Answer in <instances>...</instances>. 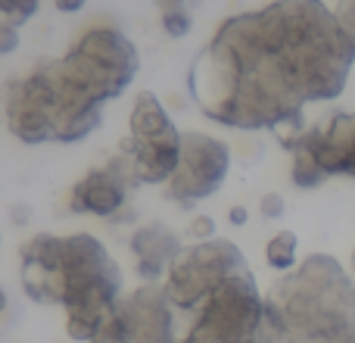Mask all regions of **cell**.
I'll list each match as a JSON object with an SVG mask.
<instances>
[{
    "mask_svg": "<svg viewBox=\"0 0 355 343\" xmlns=\"http://www.w3.org/2000/svg\"><path fill=\"white\" fill-rule=\"evenodd\" d=\"M352 62L355 44L324 0H275L215 31L190 69V94L221 125L275 128L340 97Z\"/></svg>",
    "mask_w": 355,
    "mask_h": 343,
    "instance_id": "cell-1",
    "label": "cell"
},
{
    "mask_svg": "<svg viewBox=\"0 0 355 343\" xmlns=\"http://www.w3.org/2000/svg\"><path fill=\"white\" fill-rule=\"evenodd\" d=\"M141 60L119 28H91L66 56L12 81L6 125L22 144L85 141L103 122V103L125 94Z\"/></svg>",
    "mask_w": 355,
    "mask_h": 343,
    "instance_id": "cell-2",
    "label": "cell"
},
{
    "mask_svg": "<svg viewBox=\"0 0 355 343\" xmlns=\"http://www.w3.org/2000/svg\"><path fill=\"white\" fill-rule=\"evenodd\" d=\"M355 337V284L334 256L315 253L265 300V343Z\"/></svg>",
    "mask_w": 355,
    "mask_h": 343,
    "instance_id": "cell-3",
    "label": "cell"
},
{
    "mask_svg": "<svg viewBox=\"0 0 355 343\" xmlns=\"http://www.w3.org/2000/svg\"><path fill=\"white\" fill-rule=\"evenodd\" d=\"M122 269L94 234L62 237L60 303L66 306V331L72 340L91 343L103 319L119 306Z\"/></svg>",
    "mask_w": 355,
    "mask_h": 343,
    "instance_id": "cell-4",
    "label": "cell"
},
{
    "mask_svg": "<svg viewBox=\"0 0 355 343\" xmlns=\"http://www.w3.org/2000/svg\"><path fill=\"white\" fill-rule=\"evenodd\" d=\"M181 343H265V300L252 271L227 278Z\"/></svg>",
    "mask_w": 355,
    "mask_h": 343,
    "instance_id": "cell-5",
    "label": "cell"
},
{
    "mask_svg": "<svg viewBox=\"0 0 355 343\" xmlns=\"http://www.w3.org/2000/svg\"><path fill=\"white\" fill-rule=\"evenodd\" d=\"M131 135L125 141V160L131 162L135 184H162L172 181L181 162L184 131H178L172 116L153 91H141L131 110Z\"/></svg>",
    "mask_w": 355,
    "mask_h": 343,
    "instance_id": "cell-6",
    "label": "cell"
},
{
    "mask_svg": "<svg viewBox=\"0 0 355 343\" xmlns=\"http://www.w3.org/2000/svg\"><path fill=\"white\" fill-rule=\"evenodd\" d=\"M293 153L296 187L312 190L331 175L355 178V112H334L324 125L309 128L287 141Z\"/></svg>",
    "mask_w": 355,
    "mask_h": 343,
    "instance_id": "cell-7",
    "label": "cell"
},
{
    "mask_svg": "<svg viewBox=\"0 0 355 343\" xmlns=\"http://www.w3.org/2000/svg\"><path fill=\"white\" fill-rule=\"evenodd\" d=\"M240 271H250V265L237 250V244L215 237L184 250L162 287L175 309H202L209 296Z\"/></svg>",
    "mask_w": 355,
    "mask_h": 343,
    "instance_id": "cell-8",
    "label": "cell"
},
{
    "mask_svg": "<svg viewBox=\"0 0 355 343\" xmlns=\"http://www.w3.org/2000/svg\"><path fill=\"white\" fill-rule=\"evenodd\" d=\"M231 172V147L221 137H212L206 131H184L181 162L168 181V196L184 206L196 200H206L225 184Z\"/></svg>",
    "mask_w": 355,
    "mask_h": 343,
    "instance_id": "cell-9",
    "label": "cell"
},
{
    "mask_svg": "<svg viewBox=\"0 0 355 343\" xmlns=\"http://www.w3.org/2000/svg\"><path fill=\"white\" fill-rule=\"evenodd\" d=\"M166 287L144 284L131 296L119 300V319L125 325L128 343H175V319Z\"/></svg>",
    "mask_w": 355,
    "mask_h": 343,
    "instance_id": "cell-10",
    "label": "cell"
},
{
    "mask_svg": "<svg viewBox=\"0 0 355 343\" xmlns=\"http://www.w3.org/2000/svg\"><path fill=\"white\" fill-rule=\"evenodd\" d=\"M135 184L131 162L125 156H116L110 166L94 169L72 187L69 209L72 212H91L97 219H116L119 209L128 200V187Z\"/></svg>",
    "mask_w": 355,
    "mask_h": 343,
    "instance_id": "cell-11",
    "label": "cell"
},
{
    "mask_svg": "<svg viewBox=\"0 0 355 343\" xmlns=\"http://www.w3.org/2000/svg\"><path fill=\"white\" fill-rule=\"evenodd\" d=\"M131 253L137 259V275L144 281L156 284L166 271H172V265L181 259V237L166 228L162 221H150V225H141L135 234H131Z\"/></svg>",
    "mask_w": 355,
    "mask_h": 343,
    "instance_id": "cell-12",
    "label": "cell"
},
{
    "mask_svg": "<svg viewBox=\"0 0 355 343\" xmlns=\"http://www.w3.org/2000/svg\"><path fill=\"white\" fill-rule=\"evenodd\" d=\"M296 250H300V237L293 231H277L265 246V259H268L271 269L290 271L296 265Z\"/></svg>",
    "mask_w": 355,
    "mask_h": 343,
    "instance_id": "cell-13",
    "label": "cell"
},
{
    "mask_svg": "<svg viewBox=\"0 0 355 343\" xmlns=\"http://www.w3.org/2000/svg\"><path fill=\"white\" fill-rule=\"evenodd\" d=\"M37 6H41V0H0V12H3V19L12 25L28 22Z\"/></svg>",
    "mask_w": 355,
    "mask_h": 343,
    "instance_id": "cell-14",
    "label": "cell"
},
{
    "mask_svg": "<svg viewBox=\"0 0 355 343\" xmlns=\"http://www.w3.org/2000/svg\"><path fill=\"white\" fill-rule=\"evenodd\" d=\"M91 343H128L125 325H122V319H119V306L103 319V325H100V331L94 334Z\"/></svg>",
    "mask_w": 355,
    "mask_h": 343,
    "instance_id": "cell-15",
    "label": "cell"
},
{
    "mask_svg": "<svg viewBox=\"0 0 355 343\" xmlns=\"http://www.w3.org/2000/svg\"><path fill=\"white\" fill-rule=\"evenodd\" d=\"M187 234H190L193 240H200V244H206V240H215L218 228H215V219H212V215H193V221L187 225Z\"/></svg>",
    "mask_w": 355,
    "mask_h": 343,
    "instance_id": "cell-16",
    "label": "cell"
},
{
    "mask_svg": "<svg viewBox=\"0 0 355 343\" xmlns=\"http://www.w3.org/2000/svg\"><path fill=\"white\" fill-rule=\"evenodd\" d=\"M162 28H166L168 37H184L190 31V12L187 10L166 12V16H162Z\"/></svg>",
    "mask_w": 355,
    "mask_h": 343,
    "instance_id": "cell-17",
    "label": "cell"
},
{
    "mask_svg": "<svg viewBox=\"0 0 355 343\" xmlns=\"http://www.w3.org/2000/svg\"><path fill=\"white\" fill-rule=\"evenodd\" d=\"M19 47V25H12V22H0V56H6V53H12V50Z\"/></svg>",
    "mask_w": 355,
    "mask_h": 343,
    "instance_id": "cell-18",
    "label": "cell"
},
{
    "mask_svg": "<svg viewBox=\"0 0 355 343\" xmlns=\"http://www.w3.org/2000/svg\"><path fill=\"white\" fill-rule=\"evenodd\" d=\"M337 16H340V22H343L346 35H349L355 44V0H337Z\"/></svg>",
    "mask_w": 355,
    "mask_h": 343,
    "instance_id": "cell-19",
    "label": "cell"
},
{
    "mask_svg": "<svg viewBox=\"0 0 355 343\" xmlns=\"http://www.w3.org/2000/svg\"><path fill=\"white\" fill-rule=\"evenodd\" d=\"M259 206H262L265 219H281V215H284V196L281 194H265Z\"/></svg>",
    "mask_w": 355,
    "mask_h": 343,
    "instance_id": "cell-20",
    "label": "cell"
},
{
    "mask_svg": "<svg viewBox=\"0 0 355 343\" xmlns=\"http://www.w3.org/2000/svg\"><path fill=\"white\" fill-rule=\"evenodd\" d=\"M187 0H156V6H159V12L166 16V12H178V10H187Z\"/></svg>",
    "mask_w": 355,
    "mask_h": 343,
    "instance_id": "cell-21",
    "label": "cell"
},
{
    "mask_svg": "<svg viewBox=\"0 0 355 343\" xmlns=\"http://www.w3.org/2000/svg\"><path fill=\"white\" fill-rule=\"evenodd\" d=\"M246 219H250V212H246L243 206H231V212H227V221H231V225H246Z\"/></svg>",
    "mask_w": 355,
    "mask_h": 343,
    "instance_id": "cell-22",
    "label": "cell"
},
{
    "mask_svg": "<svg viewBox=\"0 0 355 343\" xmlns=\"http://www.w3.org/2000/svg\"><path fill=\"white\" fill-rule=\"evenodd\" d=\"M87 0H56V10L60 12H78Z\"/></svg>",
    "mask_w": 355,
    "mask_h": 343,
    "instance_id": "cell-23",
    "label": "cell"
},
{
    "mask_svg": "<svg viewBox=\"0 0 355 343\" xmlns=\"http://www.w3.org/2000/svg\"><path fill=\"white\" fill-rule=\"evenodd\" d=\"M6 306H10V300H6V290L3 287H0V312H3V309Z\"/></svg>",
    "mask_w": 355,
    "mask_h": 343,
    "instance_id": "cell-24",
    "label": "cell"
},
{
    "mask_svg": "<svg viewBox=\"0 0 355 343\" xmlns=\"http://www.w3.org/2000/svg\"><path fill=\"white\" fill-rule=\"evenodd\" d=\"M340 343H355V337H349V340H340Z\"/></svg>",
    "mask_w": 355,
    "mask_h": 343,
    "instance_id": "cell-25",
    "label": "cell"
},
{
    "mask_svg": "<svg viewBox=\"0 0 355 343\" xmlns=\"http://www.w3.org/2000/svg\"><path fill=\"white\" fill-rule=\"evenodd\" d=\"M352 269H355V253H352Z\"/></svg>",
    "mask_w": 355,
    "mask_h": 343,
    "instance_id": "cell-26",
    "label": "cell"
}]
</instances>
